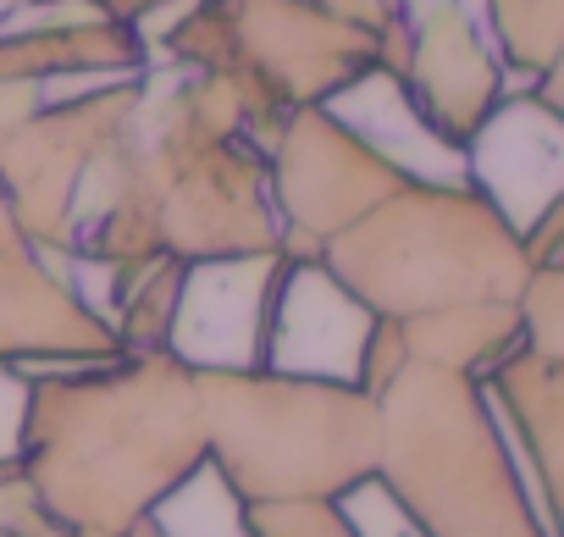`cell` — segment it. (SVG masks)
<instances>
[{"label":"cell","instance_id":"cell-15","mask_svg":"<svg viewBox=\"0 0 564 537\" xmlns=\"http://www.w3.org/2000/svg\"><path fill=\"white\" fill-rule=\"evenodd\" d=\"M183 283H188V260H177V255H155L128 283H117L106 311H100L111 322L117 344L122 350H172V322H177Z\"/></svg>","mask_w":564,"mask_h":537},{"label":"cell","instance_id":"cell-24","mask_svg":"<svg viewBox=\"0 0 564 537\" xmlns=\"http://www.w3.org/2000/svg\"><path fill=\"white\" fill-rule=\"evenodd\" d=\"M18 537H100V531H84V526H62V520H40V526H29V531H18Z\"/></svg>","mask_w":564,"mask_h":537},{"label":"cell","instance_id":"cell-23","mask_svg":"<svg viewBox=\"0 0 564 537\" xmlns=\"http://www.w3.org/2000/svg\"><path fill=\"white\" fill-rule=\"evenodd\" d=\"M89 7L111 23H128V29H144L161 7H177V0H89Z\"/></svg>","mask_w":564,"mask_h":537},{"label":"cell","instance_id":"cell-18","mask_svg":"<svg viewBox=\"0 0 564 537\" xmlns=\"http://www.w3.org/2000/svg\"><path fill=\"white\" fill-rule=\"evenodd\" d=\"M410 366V344H404V322L399 316H371L366 333H360V350H355V372L349 383L371 399L388 394V383Z\"/></svg>","mask_w":564,"mask_h":537},{"label":"cell","instance_id":"cell-20","mask_svg":"<svg viewBox=\"0 0 564 537\" xmlns=\"http://www.w3.org/2000/svg\"><path fill=\"white\" fill-rule=\"evenodd\" d=\"M520 249L531 266H547V260H564V194H553L547 205H536V216L520 227Z\"/></svg>","mask_w":564,"mask_h":537},{"label":"cell","instance_id":"cell-11","mask_svg":"<svg viewBox=\"0 0 564 537\" xmlns=\"http://www.w3.org/2000/svg\"><path fill=\"white\" fill-rule=\"evenodd\" d=\"M487 405L520 438V460L531 471V498L542 520L558 531V482H564V355L514 350L487 377Z\"/></svg>","mask_w":564,"mask_h":537},{"label":"cell","instance_id":"cell-13","mask_svg":"<svg viewBox=\"0 0 564 537\" xmlns=\"http://www.w3.org/2000/svg\"><path fill=\"white\" fill-rule=\"evenodd\" d=\"M404 344H410V361L465 372L481 383L503 355H514L525 344V333H520L514 300H465V305L404 316Z\"/></svg>","mask_w":564,"mask_h":537},{"label":"cell","instance_id":"cell-7","mask_svg":"<svg viewBox=\"0 0 564 537\" xmlns=\"http://www.w3.org/2000/svg\"><path fill=\"white\" fill-rule=\"evenodd\" d=\"M415 172L382 150L366 128H355L333 106H294L265 150L271 211L282 227V249L316 260L327 238L404 189Z\"/></svg>","mask_w":564,"mask_h":537},{"label":"cell","instance_id":"cell-26","mask_svg":"<svg viewBox=\"0 0 564 537\" xmlns=\"http://www.w3.org/2000/svg\"><path fill=\"white\" fill-rule=\"evenodd\" d=\"M51 7H56V0H51ZM84 7H89V0H84Z\"/></svg>","mask_w":564,"mask_h":537},{"label":"cell","instance_id":"cell-6","mask_svg":"<svg viewBox=\"0 0 564 537\" xmlns=\"http://www.w3.org/2000/svg\"><path fill=\"white\" fill-rule=\"evenodd\" d=\"M144 78H106L89 95L40 100L0 150V194H7L23 238L45 260H78V205L95 172L139 128Z\"/></svg>","mask_w":564,"mask_h":537},{"label":"cell","instance_id":"cell-25","mask_svg":"<svg viewBox=\"0 0 564 537\" xmlns=\"http://www.w3.org/2000/svg\"><path fill=\"white\" fill-rule=\"evenodd\" d=\"M122 537H177V531H172V526H166L161 515H144V520H133V526H128Z\"/></svg>","mask_w":564,"mask_h":537},{"label":"cell","instance_id":"cell-17","mask_svg":"<svg viewBox=\"0 0 564 537\" xmlns=\"http://www.w3.org/2000/svg\"><path fill=\"white\" fill-rule=\"evenodd\" d=\"M514 311H520L525 350L564 355V260L531 266L525 283H520V294H514Z\"/></svg>","mask_w":564,"mask_h":537},{"label":"cell","instance_id":"cell-21","mask_svg":"<svg viewBox=\"0 0 564 537\" xmlns=\"http://www.w3.org/2000/svg\"><path fill=\"white\" fill-rule=\"evenodd\" d=\"M40 106V89L34 84H0V150H7V139L18 133V122Z\"/></svg>","mask_w":564,"mask_h":537},{"label":"cell","instance_id":"cell-2","mask_svg":"<svg viewBox=\"0 0 564 537\" xmlns=\"http://www.w3.org/2000/svg\"><path fill=\"white\" fill-rule=\"evenodd\" d=\"M205 471L232 504H344L377 482L382 410L349 377L282 366H194Z\"/></svg>","mask_w":564,"mask_h":537},{"label":"cell","instance_id":"cell-4","mask_svg":"<svg viewBox=\"0 0 564 537\" xmlns=\"http://www.w3.org/2000/svg\"><path fill=\"white\" fill-rule=\"evenodd\" d=\"M371 316H421L465 300H514L531 260L520 227L476 178H410L316 255Z\"/></svg>","mask_w":564,"mask_h":537},{"label":"cell","instance_id":"cell-14","mask_svg":"<svg viewBox=\"0 0 564 537\" xmlns=\"http://www.w3.org/2000/svg\"><path fill=\"white\" fill-rule=\"evenodd\" d=\"M476 23L509 78L564 67V0H476Z\"/></svg>","mask_w":564,"mask_h":537},{"label":"cell","instance_id":"cell-3","mask_svg":"<svg viewBox=\"0 0 564 537\" xmlns=\"http://www.w3.org/2000/svg\"><path fill=\"white\" fill-rule=\"evenodd\" d=\"M377 410V487L415 537H558L476 377L410 361Z\"/></svg>","mask_w":564,"mask_h":537},{"label":"cell","instance_id":"cell-5","mask_svg":"<svg viewBox=\"0 0 564 537\" xmlns=\"http://www.w3.org/2000/svg\"><path fill=\"white\" fill-rule=\"evenodd\" d=\"M150 56L177 73H243L294 111L371 84L382 29L333 18L316 0H194Z\"/></svg>","mask_w":564,"mask_h":537},{"label":"cell","instance_id":"cell-22","mask_svg":"<svg viewBox=\"0 0 564 537\" xmlns=\"http://www.w3.org/2000/svg\"><path fill=\"white\" fill-rule=\"evenodd\" d=\"M322 12H333V18H349V23H360V29H388L399 12H388L382 0H316Z\"/></svg>","mask_w":564,"mask_h":537},{"label":"cell","instance_id":"cell-10","mask_svg":"<svg viewBox=\"0 0 564 537\" xmlns=\"http://www.w3.org/2000/svg\"><path fill=\"white\" fill-rule=\"evenodd\" d=\"M282 272H289V249L188 266L172 322V355H183L188 366H265Z\"/></svg>","mask_w":564,"mask_h":537},{"label":"cell","instance_id":"cell-8","mask_svg":"<svg viewBox=\"0 0 564 537\" xmlns=\"http://www.w3.org/2000/svg\"><path fill=\"white\" fill-rule=\"evenodd\" d=\"M393 95L421 128V139L465 161L476 133L492 122V111L509 95V73L465 0H421V7H410V62Z\"/></svg>","mask_w":564,"mask_h":537},{"label":"cell","instance_id":"cell-16","mask_svg":"<svg viewBox=\"0 0 564 537\" xmlns=\"http://www.w3.org/2000/svg\"><path fill=\"white\" fill-rule=\"evenodd\" d=\"M243 537H366L355 515L333 498H305V504H232Z\"/></svg>","mask_w":564,"mask_h":537},{"label":"cell","instance_id":"cell-1","mask_svg":"<svg viewBox=\"0 0 564 537\" xmlns=\"http://www.w3.org/2000/svg\"><path fill=\"white\" fill-rule=\"evenodd\" d=\"M18 377V460L51 520L122 537L205 471V416L183 355L122 350Z\"/></svg>","mask_w":564,"mask_h":537},{"label":"cell","instance_id":"cell-12","mask_svg":"<svg viewBox=\"0 0 564 537\" xmlns=\"http://www.w3.org/2000/svg\"><path fill=\"white\" fill-rule=\"evenodd\" d=\"M155 67L139 29L89 18H56L18 34H0V84H51V78H144Z\"/></svg>","mask_w":564,"mask_h":537},{"label":"cell","instance_id":"cell-9","mask_svg":"<svg viewBox=\"0 0 564 537\" xmlns=\"http://www.w3.org/2000/svg\"><path fill=\"white\" fill-rule=\"evenodd\" d=\"M122 355L100 305H89L56 266L23 238L0 194V372L89 366Z\"/></svg>","mask_w":564,"mask_h":537},{"label":"cell","instance_id":"cell-19","mask_svg":"<svg viewBox=\"0 0 564 537\" xmlns=\"http://www.w3.org/2000/svg\"><path fill=\"white\" fill-rule=\"evenodd\" d=\"M40 520H51V515H45V504H40L23 460L18 454H0V537H18V531H29Z\"/></svg>","mask_w":564,"mask_h":537}]
</instances>
